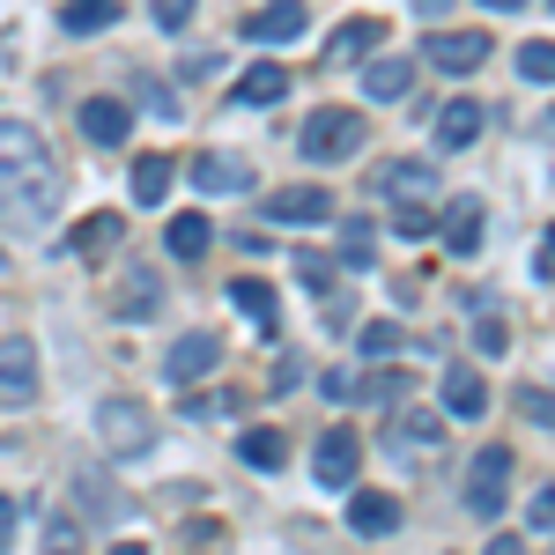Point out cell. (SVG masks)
Masks as SVG:
<instances>
[{
  "instance_id": "obj_22",
  "label": "cell",
  "mask_w": 555,
  "mask_h": 555,
  "mask_svg": "<svg viewBox=\"0 0 555 555\" xmlns=\"http://www.w3.org/2000/svg\"><path fill=\"white\" fill-rule=\"evenodd\" d=\"M274 96H289V75L274 67V60H259L237 75V104H274Z\"/></svg>"
},
{
  "instance_id": "obj_20",
  "label": "cell",
  "mask_w": 555,
  "mask_h": 555,
  "mask_svg": "<svg viewBox=\"0 0 555 555\" xmlns=\"http://www.w3.org/2000/svg\"><path fill=\"white\" fill-rule=\"evenodd\" d=\"M408 89H415V67L408 60H371V75H363V96L371 104H400Z\"/></svg>"
},
{
  "instance_id": "obj_27",
  "label": "cell",
  "mask_w": 555,
  "mask_h": 555,
  "mask_svg": "<svg viewBox=\"0 0 555 555\" xmlns=\"http://www.w3.org/2000/svg\"><path fill=\"white\" fill-rule=\"evenodd\" d=\"M230 304H237V311H253V326H259V334H274V289H267L259 274L230 282Z\"/></svg>"
},
{
  "instance_id": "obj_16",
  "label": "cell",
  "mask_w": 555,
  "mask_h": 555,
  "mask_svg": "<svg viewBox=\"0 0 555 555\" xmlns=\"http://www.w3.org/2000/svg\"><path fill=\"white\" fill-rule=\"evenodd\" d=\"M274 222H326L334 215V193H319V185H289V193H274L267 201Z\"/></svg>"
},
{
  "instance_id": "obj_33",
  "label": "cell",
  "mask_w": 555,
  "mask_h": 555,
  "mask_svg": "<svg viewBox=\"0 0 555 555\" xmlns=\"http://www.w3.org/2000/svg\"><path fill=\"white\" fill-rule=\"evenodd\" d=\"M437 415H423V408H408V415H400V444H437Z\"/></svg>"
},
{
  "instance_id": "obj_40",
  "label": "cell",
  "mask_w": 555,
  "mask_h": 555,
  "mask_svg": "<svg viewBox=\"0 0 555 555\" xmlns=\"http://www.w3.org/2000/svg\"><path fill=\"white\" fill-rule=\"evenodd\" d=\"M289 385H304V356H282L274 363V392H289Z\"/></svg>"
},
{
  "instance_id": "obj_11",
  "label": "cell",
  "mask_w": 555,
  "mask_h": 555,
  "mask_svg": "<svg viewBox=\"0 0 555 555\" xmlns=\"http://www.w3.org/2000/svg\"><path fill=\"white\" fill-rule=\"evenodd\" d=\"M371 185H378V193H392V208H408V201H415V208H429V201H437V171H429V164H385Z\"/></svg>"
},
{
  "instance_id": "obj_19",
  "label": "cell",
  "mask_w": 555,
  "mask_h": 555,
  "mask_svg": "<svg viewBox=\"0 0 555 555\" xmlns=\"http://www.w3.org/2000/svg\"><path fill=\"white\" fill-rule=\"evenodd\" d=\"M119 23V0H67L60 8V30L67 38H96V30H112Z\"/></svg>"
},
{
  "instance_id": "obj_45",
  "label": "cell",
  "mask_w": 555,
  "mask_h": 555,
  "mask_svg": "<svg viewBox=\"0 0 555 555\" xmlns=\"http://www.w3.org/2000/svg\"><path fill=\"white\" fill-rule=\"evenodd\" d=\"M112 555H149V548H141V541H119V548H112Z\"/></svg>"
},
{
  "instance_id": "obj_35",
  "label": "cell",
  "mask_w": 555,
  "mask_h": 555,
  "mask_svg": "<svg viewBox=\"0 0 555 555\" xmlns=\"http://www.w3.org/2000/svg\"><path fill=\"white\" fill-rule=\"evenodd\" d=\"M474 341H481V356H504V348H512V326H504V319H481Z\"/></svg>"
},
{
  "instance_id": "obj_14",
  "label": "cell",
  "mask_w": 555,
  "mask_h": 555,
  "mask_svg": "<svg viewBox=\"0 0 555 555\" xmlns=\"http://www.w3.org/2000/svg\"><path fill=\"white\" fill-rule=\"evenodd\" d=\"M444 415H467V423L489 415V385H481V371H467V363L444 371Z\"/></svg>"
},
{
  "instance_id": "obj_39",
  "label": "cell",
  "mask_w": 555,
  "mask_h": 555,
  "mask_svg": "<svg viewBox=\"0 0 555 555\" xmlns=\"http://www.w3.org/2000/svg\"><path fill=\"white\" fill-rule=\"evenodd\" d=\"M526 526H533V533H548V526H555V496H548V489L526 504Z\"/></svg>"
},
{
  "instance_id": "obj_31",
  "label": "cell",
  "mask_w": 555,
  "mask_h": 555,
  "mask_svg": "<svg viewBox=\"0 0 555 555\" xmlns=\"http://www.w3.org/2000/svg\"><path fill=\"white\" fill-rule=\"evenodd\" d=\"M44 555H82V526L75 518H52L44 526Z\"/></svg>"
},
{
  "instance_id": "obj_37",
  "label": "cell",
  "mask_w": 555,
  "mask_h": 555,
  "mask_svg": "<svg viewBox=\"0 0 555 555\" xmlns=\"http://www.w3.org/2000/svg\"><path fill=\"white\" fill-rule=\"evenodd\" d=\"M356 385H363V378H348V371H326V378H319V392H326L334 408H348V400H356Z\"/></svg>"
},
{
  "instance_id": "obj_5",
  "label": "cell",
  "mask_w": 555,
  "mask_h": 555,
  "mask_svg": "<svg viewBox=\"0 0 555 555\" xmlns=\"http://www.w3.org/2000/svg\"><path fill=\"white\" fill-rule=\"evenodd\" d=\"M156 304H164L156 267H149V259H127V267H119V282H112V319L141 326V319H156Z\"/></svg>"
},
{
  "instance_id": "obj_1",
  "label": "cell",
  "mask_w": 555,
  "mask_h": 555,
  "mask_svg": "<svg viewBox=\"0 0 555 555\" xmlns=\"http://www.w3.org/2000/svg\"><path fill=\"white\" fill-rule=\"evenodd\" d=\"M52 208H60V171H52V156H44L38 127L0 119V230L30 237V230L52 222Z\"/></svg>"
},
{
  "instance_id": "obj_13",
  "label": "cell",
  "mask_w": 555,
  "mask_h": 555,
  "mask_svg": "<svg viewBox=\"0 0 555 555\" xmlns=\"http://www.w3.org/2000/svg\"><path fill=\"white\" fill-rule=\"evenodd\" d=\"M127 133H133V112L119 104V96H89L82 104V141L112 149V141H127Z\"/></svg>"
},
{
  "instance_id": "obj_12",
  "label": "cell",
  "mask_w": 555,
  "mask_h": 555,
  "mask_svg": "<svg viewBox=\"0 0 555 555\" xmlns=\"http://www.w3.org/2000/svg\"><path fill=\"white\" fill-rule=\"evenodd\" d=\"M348 526H356L363 541H385V533L400 526V496H385V489H356V496H348Z\"/></svg>"
},
{
  "instance_id": "obj_44",
  "label": "cell",
  "mask_w": 555,
  "mask_h": 555,
  "mask_svg": "<svg viewBox=\"0 0 555 555\" xmlns=\"http://www.w3.org/2000/svg\"><path fill=\"white\" fill-rule=\"evenodd\" d=\"M415 8H423V15H444V8H452V0H415Z\"/></svg>"
},
{
  "instance_id": "obj_6",
  "label": "cell",
  "mask_w": 555,
  "mask_h": 555,
  "mask_svg": "<svg viewBox=\"0 0 555 555\" xmlns=\"http://www.w3.org/2000/svg\"><path fill=\"white\" fill-rule=\"evenodd\" d=\"M38 400V341L0 334V408H30Z\"/></svg>"
},
{
  "instance_id": "obj_18",
  "label": "cell",
  "mask_w": 555,
  "mask_h": 555,
  "mask_svg": "<svg viewBox=\"0 0 555 555\" xmlns=\"http://www.w3.org/2000/svg\"><path fill=\"white\" fill-rule=\"evenodd\" d=\"M119 237H127V222H119V215H89V222H75V237H67V253H75V259L119 253Z\"/></svg>"
},
{
  "instance_id": "obj_36",
  "label": "cell",
  "mask_w": 555,
  "mask_h": 555,
  "mask_svg": "<svg viewBox=\"0 0 555 555\" xmlns=\"http://www.w3.org/2000/svg\"><path fill=\"white\" fill-rule=\"evenodd\" d=\"M400 385H408V371H371V385H356V392H371V400H400Z\"/></svg>"
},
{
  "instance_id": "obj_10",
  "label": "cell",
  "mask_w": 555,
  "mask_h": 555,
  "mask_svg": "<svg viewBox=\"0 0 555 555\" xmlns=\"http://www.w3.org/2000/svg\"><path fill=\"white\" fill-rule=\"evenodd\" d=\"M304 23H311V15H304V0H267V8H259V15H245L237 30H245L253 44H297Z\"/></svg>"
},
{
  "instance_id": "obj_25",
  "label": "cell",
  "mask_w": 555,
  "mask_h": 555,
  "mask_svg": "<svg viewBox=\"0 0 555 555\" xmlns=\"http://www.w3.org/2000/svg\"><path fill=\"white\" fill-rule=\"evenodd\" d=\"M444 245L460 259H474V245H481V201H452V215H444Z\"/></svg>"
},
{
  "instance_id": "obj_17",
  "label": "cell",
  "mask_w": 555,
  "mask_h": 555,
  "mask_svg": "<svg viewBox=\"0 0 555 555\" xmlns=\"http://www.w3.org/2000/svg\"><path fill=\"white\" fill-rule=\"evenodd\" d=\"M193 185H201V193H245V185H253V164H245V156H201V164H193Z\"/></svg>"
},
{
  "instance_id": "obj_7",
  "label": "cell",
  "mask_w": 555,
  "mask_h": 555,
  "mask_svg": "<svg viewBox=\"0 0 555 555\" xmlns=\"http://www.w3.org/2000/svg\"><path fill=\"white\" fill-rule=\"evenodd\" d=\"M215 356H222V341H215L208 326H193V334H178V341H171V356H164V378H171V385L208 378V371H215Z\"/></svg>"
},
{
  "instance_id": "obj_9",
  "label": "cell",
  "mask_w": 555,
  "mask_h": 555,
  "mask_svg": "<svg viewBox=\"0 0 555 555\" xmlns=\"http://www.w3.org/2000/svg\"><path fill=\"white\" fill-rule=\"evenodd\" d=\"M423 52H429V67H444V75H474L489 60V30H437Z\"/></svg>"
},
{
  "instance_id": "obj_41",
  "label": "cell",
  "mask_w": 555,
  "mask_h": 555,
  "mask_svg": "<svg viewBox=\"0 0 555 555\" xmlns=\"http://www.w3.org/2000/svg\"><path fill=\"white\" fill-rule=\"evenodd\" d=\"M297 259H304V282H311V289H326V282H334V267H326L319 253H297Z\"/></svg>"
},
{
  "instance_id": "obj_32",
  "label": "cell",
  "mask_w": 555,
  "mask_h": 555,
  "mask_svg": "<svg viewBox=\"0 0 555 555\" xmlns=\"http://www.w3.org/2000/svg\"><path fill=\"white\" fill-rule=\"evenodd\" d=\"M392 230H400V237H429V230H437V208H415V201H408V208H392Z\"/></svg>"
},
{
  "instance_id": "obj_28",
  "label": "cell",
  "mask_w": 555,
  "mask_h": 555,
  "mask_svg": "<svg viewBox=\"0 0 555 555\" xmlns=\"http://www.w3.org/2000/svg\"><path fill=\"white\" fill-rule=\"evenodd\" d=\"M371 253H378V230H371V222H341V267L348 274H363Z\"/></svg>"
},
{
  "instance_id": "obj_2",
  "label": "cell",
  "mask_w": 555,
  "mask_h": 555,
  "mask_svg": "<svg viewBox=\"0 0 555 555\" xmlns=\"http://www.w3.org/2000/svg\"><path fill=\"white\" fill-rule=\"evenodd\" d=\"M297 149L311 164H348L356 149H363V112H348V104H319L311 119H304Z\"/></svg>"
},
{
  "instance_id": "obj_8",
  "label": "cell",
  "mask_w": 555,
  "mask_h": 555,
  "mask_svg": "<svg viewBox=\"0 0 555 555\" xmlns=\"http://www.w3.org/2000/svg\"><path fill=\"white\" fill-rule=\"evenodd\" d=\"M356 467H363L356 429H326V437H319V452H311V474H319L326 489H348V481H356Z\"/></svg>"
},
{
  "instance_id": "obj_3",
  "label": "cell",
  "mask_w": 555,
  "mask_h": 555,
  "mask_svg": "<svg viewBox=\"0 0 555 555\" xmlns=\"http://www.w3.org/2000/svg\"><path fill=\"white\" fill-rule=\"evenodd\" d=\"M96 429H104V452H112V460H141V452L156 444V415H149L141 400H127V392H112V400L96 408Z\"/></svg>"
},
{
  "instance_id": "obj_4",
  "label": "cell",
  "mask_w": 555,
  "mask_h": 555,
  "mask_svg": "<svg viewBox=\"0 0 555 555\" xmlns=\"http://www.w3.org/2000/svg\"><path fill=\"white\" fill-rule=\"evenodd\" d=\"M504 481H512V444H481L467 474V512L474 518H496L504 512Z\"/></svg>"
},
{
  "instance_id": "obj_42",
  "label": "cell",
  "mask_w": 555,
  "mask_h": 555,
  "mask_svg": "<svg viewBox=\"0 0 555 555\" xmlns=\"http://www.w3.org/2000/svg\"><path fill=\"white\" fill-rule=\"evenodd\" d=\"M8 541H15V496H0V555H8Z\"/></svg>"
},
{
  "instance_id": "obj_26",
  "label": "cell",
  "mask_w": 555,
  "mask_h": 555,
  "mask_svg": "<svg viewBox=\"0 0 555 555\" xmlns=\"http://www.w3.org/2000/svg\"><path fill=\"white\" fill-rule=\"evenodd\" d=\"M237 452H245V467L274 474L282 460H289V437H282V429H245V437H237Z\"/></svg>"
},
{
  "instance_id": "obj_46",
  "label": "cell",
  "mask_w": 555,
  "mask_h": 555,
  "mask_svg": "<svg viewBox=\"0 0 555 555\" xmlns=\"http://www.w3.org/2000/svg\"><path fill=\"white\" fill-rule=\"evenodd\" d=\"M481 8H526V0H481Z\"/></svg>"
},
{
  "instance_id": "obj_34",
  "label": "cell",
  "mask_w": 555,
  "mask_h": 555,
  "mask_svg": "<svg viewBox=\"0 0 555 555\" xmlns=\"http://www.w3.org/2000/svg\"><path fill=\"white\" fill-rule=\"evenodd\" d=\"M392 348H400V326L392 319H371L363 326V356H392Z\"/></svg>"
},
{
  "instance_id": "obj_38",
  "label": "cell",
  "mask_w": 555,
  "mask_h": 555,
  "mask_svg": "<svg viewBox=\"0 0 555 555\" xmlns=\"http://www.w3.org/2000/svg\"><path fill=\"white\" fill-rule=\"evenodd\" d=\"M149 8H156V23H164V30H178V23H193V0H149Z\"/></svg>"
},
{
  "instance_id": "obj_23",
  "label": "cell",
  "mask_w": 555,
  "mask_h": 555,
  "mask_svg": "<svg viewBox=\"0 0 555 555\" xmlns=\"http://www.w3.org/2000/svg\"><path fill=\"white\" fill-rule=\"evenodd\" d=\"M133 201L141 208H164L171 201V156H141L133 164Z\"/></svg>"
},
{
  "instance_id": "obj_15",
  "label": "cell",
  "mask_w": 555,
  "mask_h": 555,
  "mask_svg": "<svg viewBox=\"0 0 555 555\" xmlns=\"http://www.w3.org/2000/svg\"><path fill=\"white\" fill-rule=\"evenodd\" d=\"M474 133H481V104H474V96H452V104L437 112V149L460 156V149H474Z\"/></svg>"
},
{
  "instance_id": "obj_24",
  "label": "cell",
  "mask_w": 555,
  "mask_h": 555,
  "mask_svg": "<svg viewBox=\"0 0 555 555\" xmlns=\"http://www.w3.org/2000/svg\"><path fill=\"white\" fill-rule=\"evenodd\" d=\"M378 38H385V23H378V15H356V23H341V30H334L326 60H363V52H371Z\"/></svg>"
},
{
  "instance_id": "obj_30",
  "label": "cell",
  "mask_w": 555,
  "mask_h": 555,
  "mask_svg": "<svg viewBox=\"0 0 555 555\" xmlns=\"http://www.w3.org/2000/svg\"><path fill=\"white\" fill-rule=\"evenodd\" d=\"M518 415H526L533 429H548V423H555V400H548V385H526V392H518Z\"/></svg>"
},
{
  "instance_id": "obj_21",
  "label": "cell",
  "mask_w": 555,
  "mask_h": 555,
  "mask_svg": "<svg viewBox=\"0 0 555 555\" xmlns=\"http://www.w3.org/2000/svg\"><path fill=\"white\" fill-rule=\"evenodd\" d=\"M208 245H215L208 215H171V230H164V253H171V259H201Z\"/></svg>"
},
{
  "instance_id": "obj_29",
  "label": "cell",
  "mask_w": 555,
  "mask_h": 555,
  "mask_svg": "<svg viewBox=\"0 0 555 555\" xmlns=\"http://www.w3.org/2000/svg\"><path fill=\"white\" fill-rule=\"evenodd\" d=\"M518 75H526V82H548V75H555V44L548 38L518 44Z\"/></svg>"
},
{
  "instance_id": "obj_43",
  "label": "cell",
  "mask_w": 555,
  "mask_h": 555,
  "mask_svg": "<svg viewBox=\"0 0 555 555\" xmlns=\"http://www.w3.org/2000/svg\"><path fill=\"white\" fill-rule=\"evenodd\" d=\"M481 555H526V541H512V533H496V541H489Z\"/></svg>"
}]
</instances>
